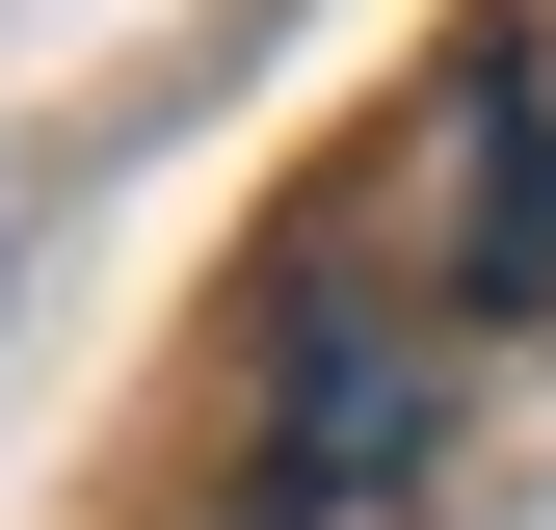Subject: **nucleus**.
<instances>
[{
  "label": "nucleus",
  "instance_id": "obj_1",
  "mask_svg": "<svg viewBox=\"0 0 556 530\" xmlns=\"http://www.w3.org/2000/svg\"><path fill=\"white\" fill-rule=\"evenodd\" d=\"M425 398H451V371L397 345V318H344V292H318V318H292V530L397 504V451H425Z\"/></svg>",
  "mask_w": 556,
  "mask_h": 530
},
{
  "label": "nucleus",
  "instance_id": "obj_2",
  "mask_svg": "<svg viewBox=\"0 0 556 530\" xmlns=\"http://www.w3.org/2000/svg\"><path fill=\"white\" fill-rule=\"evenodd\" d=\"M451 132H477V292H556V80H530V27H477L451 53Z\"/></svg>",
  "mask_w": 556,
  "mask_h": 530
}]
</instances>
